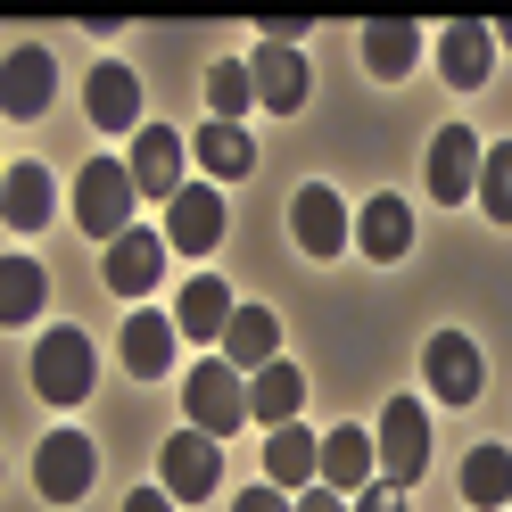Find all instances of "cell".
I'll use <instances>...</instances> for the list:
<instances>
[{
    "instance_id": "cell-34",
    "label": "cell",
    "mask_w": 512,
    "mask_h": 512,
    "mask_svg": "<svg viewBox=\"0 0 512 512\" xmlns=\"http://www.w3.org/2000/svg\"><path fill=\"white\" fill-rule=\"evenodd\" d=\"M124 512H174V496L166 488H141V496H124Z\"/></svg>"
},
{
    "instance_id": "cell-23",
    "label": "cell",
    "mask_w": 512,
    "mask_h": 512,
    "mask_svg": "<svg viewBox=\"0 0 512 512\" xmlns=\"http://www.w3.org/2000/svg\"><path fill=\"white\" fill-rule=\"evenodd\" d=\"M463 504L471 512H512V455L504 446H471L463 455Z\"/></svg>"
},
{
    "instance_id": "cell-10",
    "label": "cell",
    "mask_w": 512,
    "mask_h": 512,
    "mask_svg": "<svg viewBox=\"0 0 512 512\" xmlns=\"http://www.w3.org/2000/svg\"><path fill=\"white\" fill-rule=\"evenodd\" d=\"M124 166H133V190H141V199H166V207L182 199V133H174V124H141Z\"/></svg>"
},
{
    "instance_id": "cell-32",
    "label": "cell",
    "mask_w": 512,
    "mask_h": 512,
    "mask_svg": "<svg viewBox=\"0 0 512 512\" xmlns=\"http://www.w3.org/2000/svg\"><path fill=\"white\" fill-rule=\"evenodd\" d=\"M232 512H298V496H281L273 479H265V488H248V496H240Z\"/></svg>"
},
{
    "instance_id": "cell-33",
    "label": "cell",
    "mask_w": 512,
    "mask_h": 512,
    "mask_svg": "<svg viewBox=\"0 0 512 512\" xmlns=\"http://www.w3.org/2000/svg\"><path fill=\"white\" fill-rule=\"evenodd\" d=\"M298 512H347V504H339V488H323V479H314V488L298 496Z\"/></svg>"
},
{
    "instance_id": "cell-12",
    "label": "cell",
    "mask_w": 512,
    "mask_h": 512,
    "mask_svg": "<svg viewBox=\"0 0 512 512\" xmlns=\"http://www.w3.org/2000/svg\"><path fill=\"white\" fill-rule=\"evenodd\" d=\"M83 116L100 124V133H124V124H141V75L124 67V58H100V67L83 75Z\"/></svg>"
},
{
    "instance_id": "cell-30",
    "label": "cell",
    "mask_w": 512,
    "mask_h": 512,
    "mask_svg": "<svg viewBox=\"0 0 512 512\" xmlns=\"http://www.w3.org/2000/svg\"><path fill=\"white\" fill-rule=\"evenodd\" d=\"M479 207H488V223H512V149H488L479 157Z\"/></svg>"
},
{
    "instance_id": "cell-3",
    "label": "cell",
    "mask_w": 512,
    "mask_h": 512,
    "mask_svg": "<svg viewBox=\"0 0 512 512\" xmlns=\"http://www.w3.org/2000/svg\"><path fill=\"white\" fill-rule=\"evenodd\" d=\"M34 389H42L50 405H83V397H91V339H83L75 323H58V331L34 347Z\"/></svg>"
},
{
    "instance_id": "cell-16",
    "label": "cell",
    "mask_w": 512,
    "mask_h": 512,
    "mask_svg": "<svg viewBox=\"0 0 512 512\" xmlns=\"http://www.w3.org/2000/svg\"><path fill=\"white\" fill-rule=\"evenodd\" d=\"M479 157H488V149L471 141V124H446V133L430 141V199H446V207L471 199V190H479Z\"/></svg>"
},
{
    "instance_id": "cell-6",
    "label": "cell",
    "mask_w": 512,
    "mask_h": 512,
    "mask_svg": "<svg viewBox=\"0 0 512 512\" xmlns=\"http://www.w3.org/2000/svg\"><path fill=\"white\" fill-rule=\"evenodd\" d=\"M91 471H100V446H91L83 430H58V438L34 446V488H42L50 504H75V496L91 488Z\"/></svg>"
},
{
    "instance_id": "cell-1",
    "label": "cell",
    "mask_w": 512,
    "mask_h": 512,
    "mask_svg": "<svg viewBox=\"0 0 512 512\" xmlns=\"http://www.w3.org/2000/svg\"><path fill=\"white\" fill-rule=\"evenodd\" d=\"M133 199H141V190H133V166H116V157H91V166L75 174V223H83L100 248H116L124 232H133Z\"/></svg>"
},
{
    "instance_id": "cell-13",
    "label": "cell",
    "mask_w": 512,
    "mask_h": 512,
    "mask_svg": "<svg viewBox=\"0 0 512 512\" xmlns=\"http://www.w3.org/2000/svg\"><path fill=\"white\" fill-rule=\"evenodd\" d=\"M422 380L438 389V405H471L488 372H479V347H471L463 331H438V339L422 347Z\"/></svg>"
},
{
    "instance_id": "cell-4",
    "label": "cell",
    "mask_w": 512,
    "mask_h": 512,
    "mask_svg": "<svg viewBox=\"0 0 512 512\" xmlns=\"http://www.w3.org/2000/svg\"><path fill=\"white\" fill-rule=\"evenodd\" d=\"M380 479H397V488H413V479L430 471V422L413 397H389V413H380Z\"/></svg>"
},
{
    "instance_id": "cell-28",
    "label": "cell",
    "mask_w": 512,
    "mask_h": 512,
    "mask_svg": "<svg viewBox=\"0 0 512 512\" xmlns=\"http://www.w3.org/2000/svg\"><path fill=\"white\" fill-rule=\"evenodd\" d=\"M58 215V190L42 166H9V232H42V223Z\"/></svg>"
},
{
    "instance_id": "cell-14",
    "label": "cell",
    "mask_w": 512,
    "mask_h": 512,
    "mask_svg": "<svg viewBox=\"0 0 512 512\" xmlns=\"http://www.w3.org/2000/svg\"><path fill=\"white\" fill-rule=\"evenodd\" d=\"M215 240H223V190L182 182V199L166 207V248H174V256H207Z\"/></svg>"
},
{
    "instance_id": "cell-31",
    "label": "cell",
    "mask_w": 512,
    "mask_h": 512,
    "mask_svg": "<svg viewBox=\"0 0 512 512\" xmlns=\"http://www.w3.org/2000/svg\"><path fill=\"white\" fill-rule=\"evenodd\" d=\"M356 512H405V488L397 479H372V488L356 496Z\"/></svg>"
},
{
    "instance_id": "cell-26",
    "label": "cell",
    "mask_w": 512,
    "mask_h": 512,
    "mask_svg": "<svg viewBox=\"0 0 512 512\" xmlns=\"http://www.w3.org/2000/svg\"><path fill=\"white\" fill-rule=\"evenodd\" d=\"M42 298H50V281L34 256H0V323H34Z\"/></svg>"
},
{
    "instance_id": "cell-20",
    "label": "cell",
    "mask_w": 512,
    "mask_h": 512,
    "mask_svg": "<svg viewBox=\"0 0 512 512\" xmlns=\"http://www.w3.org/2000/svg\"><path fill=\"white\" fill-rule=\"evenodd\" d=\"M232 314H240V298L223 290L215 273H190V281H182V298H174L182 339H223V331H232Z\"/></svg>"
},
{
    "instance_id": "cell-29",
    "label": "cell",
    "mask_w": 512,
    "mask_h": 512,
    "mask_svg": "<svg viewBox=\"0 0 512 512\" xmlns=\"http://www.w3.org/2000/svg\"><path fill=\"white\" fill-rule=\"evenodd\" d=\"M413 50H422V34H413L405 17H389V25H364V67H372L380 83H397V75L413 67Z\"/></svg>"
},
{
    "instance_id": "cell-25",
    "label": "cell",
    "mask_w": 512,
    "mask_h": 512,
    "mask_svg": "<svg viewBox=\"0 0 512 512\" xmlns=\"http://www.w3.org/2000/svg\"><path fill=\"white\" fill-rule=\"evenodd\" d=\"M190 157L215 174V182H240L256 166V141H248V124H199V141H190Z\"/></svg>"
},
{
    "instance_id": "cell-11",
    "label": "cell",
    "mask_w": 512,
    "mask_h": 512,
    "mask_svg": "<svg viewBox=\"0 0 512 512\" xmlns=\"http://www.w3.org/2000/svg\"><path fill=\"white\" fill-rule=\"evenodd\" d=\"M58 100V58L50 50H34V42H25V50H9V67H0V116H42Z\"/></svg>"
},
{
    "instance_id": "cell-15",
    "label": "cell",
    "mask_w": 512,
    "mask_h": 512,
    "mask_svg": "<svg viewBox=\"0 0 512 512\" xmlns=\"http://www.w3.org/2000/svg\"><path fill=\"white\" fill-rule=\"evenodd\" d=\"M174 347H182V323L174 314H124V372L133 380H166L174 372Z\"/></svg>"
},
{
    "instance_id": "cell-35",
    "label": "cell",
    "mask_w": 512,
    "mask_h": 512,
    "mask_svg": "<svg viewBox=\"0 0 512 512\" xmlns=\"http://www.w3.org/2000/svg\"><path fill=\"white\" fill-rule=\"evenodd\" d=\"M496 50H512V17H504V25H496Z\"/></svg>"
},
{
    "instance_id": "cell-22",
    "label": "cell",
    "mask_w": 512,
    "mask_h": 512,
    "mask_svg": "<svg viewBox=\"0 0 512 512\" xmlns=\"http://www.w3.org/2000/svg\"><path fill=\"white\" fill-rule=\"evenodd\" d=\"M372 479H380V446L364 438V430H331L323 438V488H372Z\"/></svg>"
},
{
    "instance_id": "cell-9",
    "label": "cell",
    "mask_w": 512,
    "mask_h": 512,
    "mask_svg": "<svg viewBox=\"0 0 512 512\" xmlns=\"http://www.w3.org/2000/svg\"><path fill=\"white\" fill-rule=\"evenodd\" d=\"M438 75H446V91H479L496 75V25H479V17H455L438 34Z\"/></svg>"
},
{
    "instance_id": "cell-7",
    "label": "cell",
    "mask_w": 512,
    "mask_h": 512,
    "mask_svg": "<svg viewBox=\"0 0 512 512\" xmlns=\"http://www.w3.org/2000/svg\"><path fill=\"white\" fill-rule=\"evenodd\" d=\"M290 232H298L306 256H339L347 232H356V215H347V199H339L331 182H306L298 199H290Z\"/></svg>"
},
{
    "instance_id": "cell-24",
    "label": "cell",
    "mask_w": 512,
    "mask_h": 512,
    "mask_svg": "<svg viewBox=\"0 0 512 512\" xmlns=\"http://www.w3.org/2000/svg\"><path fill=\"white\" fill-rule=\"evenodd\" d=\"M298 405H306V372H298V364H265V372H256V389H248V422L281 430V422H298Z\"/></svg>"
},
{
    "instance_id": "cell-8",
    "label": "cell",
    "mask_w": 512,
    "mask_h": 512,
    "mask_svg": "<svg viewBox=\"0 0 512 512\" xmlns=\"http://www.w3.org/2000/svg\"><path fill=\"white\" fill-rule=\"evenodd\" d=\"M166 232H141V223H133V232H124L108 256H100V273H108V290L116 298H149L157 290V281H166Z\"/></svg>"
},
{
    "instance_id": "cell-18",
    "label": "cell",
    "mask_w": 512,
    "mask_h": 512,
    "mask_svg": "<svg viewBox=\"0 0 512 512\" xmlns=\"http://www.w3.org/2000/svg\"><path fill=\"white\" fill-rule=\"evenodd\" d=\"M265 479L281 496H306L314 479H323V438H306L298 422H281L273 438H265Z\"/></svg>"
},
{
    "instance_id": "cell-19",
    "label": "cell",
    "mask_w": 512,
    "mask_h": 512,
    "mask_svg": "<svg viewBox=\"0 0 512 512\" xmlns=\"http://www.w3.org/2000/svg\"><path fill=\"white\" fill-rule=\"evenodd\" d=\"M356 248L372 256V265H397V256L413 248V207L397 199V190L364 199V215H356Z\"/></svg>"
},
{
    "instance_id": "cell-21",
    "label": "cell",
    "mask_w": 512,
    "mask_h": 512,
    "mask_svg": "<svg viewBox=\"0 0 512 512\" xmlns=\"http://www.w3.org/2000/svg\"><path fill=\"white\" fill-rule=\"evenodd\" d=\"M223 364H232V372H265V364H281V323H273V314L265 306H240L232 314V331H223Z\"/></svg>"
},
{
    "instance_id": "cell-17",
    "label": "cell",
    "mask_w": 512,
    "mask_h": 512,
    "mask_svg": "<svg viewBox=\"0 0 512 512\" xmlns=\"http://www.w3.org/2000/svg\"><path fill=\"white\" fill-rule=\"evenodd\" d=\"M248 75H256V108H273V116H298V108H306V58H298V50L256 42Z\"/></svg>"
},
{
    "instance_id": "cell-27",
    "label": "cell",
    "mask_w": 512,
    "mask_h": 512,
    "mask_svg": "<svg viewBox=\"0 0 512 512\" xmlns=\"http://www.w3.org/2000/svg\"><path fill=\"white\" fill-rule=\"evenodd\" d=\"M207 108H215V124H248V108H256L248 58H215V67H207Z\"/></svg>"
},
{
    "instance_id": "cell-2",
    "label": "cell",
    "mask_w": 512,
    "mask_h": 512,
    "mask_svg": "<svg viewBox=\"0 0 512 512\" xmlns=\"http://www.w3.org/2000/svg\"><path fill=\"white\" fill-rule=\"evenodd\" d=\"M248 372H232L223 356H207V364H190V389H182V405H190V430H207V438H232L240 422H248V389H240Z\"/></svg>"
},
{
    "instance_id": "cell-5",
    "label": "cell",
    "mask_w": 512,
    "mask_h": 512,
    "mask_svg": "<svg viewBox=\"0 0 512 512\" xmlns=\"http://www.w3.org/2000/svg\"><path fill=\"white\" fill-rule=\"evenodd\" d=\"M157 471H166V496L174 504H207L215 479H223V455H215L207 430H174L166 446H157Z\"/></svg>"
}]
</instances>
